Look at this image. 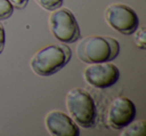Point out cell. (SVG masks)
Returning a JSON list of instances; mask_svg holds the SVG:
<instances>
[{
	"label": "cell",
	"mask_w": 146,
	"mask_h": 136,
	"mask_svg": "<svg viewBox=\"0 0 146 136\" xmlns=\"http://www.w3.org/2000/svg\"><path fill=\"white\" fill-rule=\"evenodd\" d=\"M119 51V42L107 36L86 37L76 47L77 57L88 64L109 62L118 56Z\"/></svg>",
	"instance_id": "6da1fadb"
},
{
	"label": "cell",
	"mask_w": 146,
	"mask_h": 136,
	"mask_svg": "<svg viewBox=\"0 0 146 136\" xmlns=\"http://www.w3.org/2000/svg\"><path fill=\"white\" fill-rule=\"evenodd\" d=\"M66 108L70 117L77 125L83 128H92L97 122V108L94 99L87 90L73 88L65 98Z\"/></svg>",
	"instance_id": "7a4b0ae2"
},
{
	"label": "cell",
	"mask_w": 146,
	"mask_h": 136,
	"mask_svg": "<svg viewBox=\"0 0 146 136\" xmlns=\"http://www.w3.org/2000/svg\"><path fill=\"white\" fill-rule=\"evenodd\" d=\"M66 44H53L38 50L31 58V69L39 76H51L61 70L71 59Z\"/></svg>",
	"instance_id": "3957f363"
},
{
	"label": "cell",
	"mask_w": 146,
	"mask_h": 136,
	"mask_svg": "<svg viewBox=\"0 0 146 136\" xmlns=\"http://www.w3.org/2000/svg\"><path fill=\"white\" fill-rule=\"evenodd\" d=\"M49 28L61 43H74L81 37L79 25L75 16L68 8H57L52 10L49 16Z\"/></svg>",
	"instance_id": "277c9868"
},
{
	"label": "cell",
	"mask_w": 146,
	"mask_h": 136,
	"mask_svg": "<svg viewBox=\"0 0 146 136\" xmlns=\"http://www.w3.org/2000/svg\"><path fill=\"white\" fill-rule=\"evenodd\" d=\"M105 21L111 28L123 35H131L139 26V18L134 9L122 3H114L106 8Z\"/></svg>",
	"instance_id": "5b68a950"
},
{
	"label": "cell",
	"mask_w": 146,
	"mask_h": 136,
	"mask_svg": "<svg viewBox=\"0 0 146 136\" xmlns=\"http://www.w3.org/2000/svg\"><path fill=\"white\" fill-rule=\"evenodd\" d=\"M120 72L115 64L109 62L90 63L83 72L84 80L95 88H108L118 81Z\"/></svg>",
	"instance_id": "8992f818"
},
{
	"label": "cell",
	"mask_w": 146,
	"mask_h": 136,
	"mask_svg": "<svg viewBox=\"0 0 146 136\" xmlns=\"http://www.w3.org/2000/svg\"><path fill=\"white\" fill-rule=\"evenodd\" d=\"M136 115V107L127 97H116L108 106L106 123L112 129L121 130L132 121Z\"/></svg>",
	"instance_id": "52a82bcc"
},
{
	"label": "cell",
	"mask_w": 146,
	"mask_h": 136,
	"mask_svg": "<svg viewBox=\"0 0 146 136\" xmlns=\"http://www.w3.org/2000/svg\"><path fill=\"white\" fill-rule=\"evenodd\" d=\"M46 129L53 136H79L80 129L70 116L53 110L45 117Z\"/></svg>",
	"instance_id": "ba28073f"
},
{
	"label": "cell",
	"mask_w": 146,
	"mask_h": 136,
	"mask_svg": "<svg viewBox=\"0 0 146 136\" xmlns=\"http://www.w3.org/2000/svg\"><path fill=\"white\" fill-rule=\"evenodd\" d=\"M121 136H145L146 135V122L144 120H132L130 123L122 128Z\"/></svg>",
	"instance_id": "9c48e42d"
},
{
	"label": "cell",
	"mask_w": 146,
	"mask_h": 136,
	"mask_svg": "<svg viewBox=\"0 0 146 136\" xmlns=\"http://www.w3.org/2000/svg\"><path fill=\"white\" fill-rule=\"evenodd\" d=\"M134 43L141 50L146 48V30L145 27H139L134 31Z\"/></svg>",
	"instance_id": "30bf717a"
},
{
	"label": "cell",
	"mask_w": 146,
	"mask_h": 136,
	"mask_svg": "<svg viewBox=\"0 0 146 136\" xmlns=\"http://www.w3.org/2000/svg\"><path fill=\"white\" fill-rule=\"evenodd\" d=\"M12 4L9 0H0V20H6L13 14Z\"/></svg>",
	"instance_id": "8fae6325"
},
{
	"label": "cell",
	"mask_w": 146,
	"mask_h": 136,
	"mask_svg": "<svg viewBox=\"0 0 146 136\" xmlns=\"http://www.w3.org/2000/svg\"><path fill=\"white\" fill-rule=\"evenodd\" d=\"M36 2L40 5L42 8L46 10L52 11L61 7L63 0H36Z\"/></svg>",
	"instance_id": "7c38bea8"
},
{
	"label": "cell",
	"mask_w": 146,
	"mask_h": 136,
	"mask_svg": "<svg viewBox=\"0 0 146 136\" xmlns=\"http://www.w3.org/2000/svg\"><path fill=\"white\" fill-rule=\"evenodd\" d=\"M9 1L13 7L17 9H23L24 7H26L29 0H9Z\"/></svg>",
	"instance_id": "4fadbf2b"
},
{
	"label": "cell",
	"mask_w": 146,
	"mask_h": 136,
	"mask_svg": "<svg viewBox=\"0 0 146 136\" xmlns=\"http://www.w3.org/2000/svg\"><path fill=\"white\" fill-rule=\"evenodd\" d=\"M5 46V31L3 27L0 25V54L2 53Z\"/></svg>",
	"instance_id": "5bb4252c"
}]
</instances>
